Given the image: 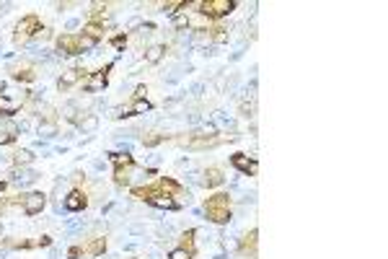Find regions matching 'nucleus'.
Returning <instances> with one entry per match:
<instances>
[{
    "instance_id": "f257e3e1",
    "label": "nucleus",
    "mask_w": 388,
    "mask_h": 259,
    "mask_svg": "<svg viewBox=\"0 0 388 259\" xmlns=\"http://www.w3.org/2000/svg\"><path fill=\"white\" fill-rule=\"evenodd\" d=\"M204 215H207V221H212L218 226L231 223V194L215 192L212 197H207L204 200Z\"/></svg>"
},
{
    "instance_id": "f03ea898",
    "label": "nucleus",
    "mask_w": 388,
    "mask_h": 259,
    "mask_svg": "<svg viewBox=\"0 0 388 259\" xmlns=\"http://www.w3.org/2000/svg\"><path fill=\"white\" fill-rule=\"evenodd\" d=\"M41 31H44V29H41V21H39V16L29 13V16H24V18L18 21L13 41H16V45H24V41H29L31 36H39Z\"/></svg>"
},
{
    "instance_id": "7ed1b4c3",
    "label": "nucleus",
    "mask_w": 388,
    "mask_h": 259,
    "mask_svg": "<svg viewBox=\"0 0 388 259\" xmlns=\"http://www.w3.org/2000/svg\"><path fill=\"white\" fill-rule=\"evenodd\" d=\"M199 13L204 16V18H223V16H228L231 11H236V3L233 0H199Z\"/></svg>"
},
{
    "instance_id": "20e7f679",
    "label": "nucleus",
    "mask_w": 388,
    "mask_h": 259,
    "mask_svg": "<svg viewBox=\"0 0 388 259\" xmlns=\"http://www.w3.org/2000/svg\"><path fill=\"white\" fill-rule=\"evenodd\" d=\"M13 202H18L21 207H24V215H29V218H34V215H39L44 207H47V194H41V192L18 194V197H16Z\"/></svg>"
},
{
    "instance_id": "39448f33",
    "label": "nucleus",
    "mask_w": 388,
    "mask_h": 259,
    "mask_svg": "<svg viewBox=\"0 0 388 259\" xmlns=\"http://www.w3.org/2000/svg\"><path fill=\"white\" fill-rule=\"evenodd\" d=\"M109 70H111V62L106 65V68H101L99 73H94L91 78H85V80H83V89H85V94L104 91V89H106V80H109Z\"/></svg>"
},
{
    "instance_id": "423d86ee",
    "label": "nucleus",
    "mask_w": 388,
    "mask_h": 259,
    "mask_svg": "<svg viewBox=\"0 0 388 259\" xmlns=\"http://www.w3.org/2000/svg\"><path fill=\"white\" fill-rule=\"evenodd\" d=\"M231 163L241 171V174H246V177H256V174H259L256 158H248L246 153H233V156H231Z\"/></svg>"
},
{
    "instance_id": "0eeeda50",
    "label": "nucleus",
    "mask_w": 388,
    "mask_h": 259,
    "mask_svg": "<svg viewBox=\"0 0 388 259\" xmlns=\"http://www.w3.org/2000/svg\"><path fill=\"white\" fill-rule=\"evenodd\" d=\"M57 50L62 52V55H80L83 50H80V34H62V36H57Z\"/></svg>"
},
{
    "instance_id": "6e6552de",
    "label": "nucleus",
    "mask_w": 388,
    "mask_h": 259,
    "mask_svg": "<svg viewBox=\"0 0 388 259\" xmlns=\"http://www.w3.org/2000/svg\"><path fill=\"white\" fill-rule=\"evenodd\" d=\"M62 207L65 210H70V212H80L88 207V197H85V192L80 189H73V192H67L65 194V200H62Z\"/></svg>"
},
{
    "instance_id": "1a4fd4ad",
    "label": "nucleus",
    "mask_w": 388,
    "mask_h": 259,
    "mask_svg": "<svg viewBox=\"0 0 388 259\" xmlns=\"http://www.w3.org/2000/svg\"><path fill=\"white\" fill-rule=\"evenodd\" d=\"M256 244H259V231H256V228H251V231L243 236V239H241V246H238L241 256L256 259Z\"/></svg>"
},
{
    "instance_id": "9d476101",
    "label": "nucleus",
    "mask_w": 388,
    "mask_h": 259,
    "mask_svg": "<svg viewBox=\"0 0 388 259\" xmlns=\"http://www.w3.org/2000/svg\"><path fill=\"white\" fill-rule=\"evenodd\" d=\"M155 187H158L161 194H168V197H184V187H181L176 179H171V177H161L155 182Z\"/></svg>"
},
{
    "instance_id": "9b49d317",
    "label": "nucleus",
    "mask_w": 388,
    "mask_h": 259,
    "mask_svg": "<svg viewBox=\"0 0 388 259\" xmlns=\"http://www.w3.org/2000/svg\"><path fill=\"white\" fill-rule=\"evenodd\" d=\"M11 73H13V80H21V83H31L34 78H36V68L31 62H21V65H13L11 68Z\"/></svg>"
},
{
    "instance_id": "f8f14e48",
    "label": "nucleus",
    "mask_w": 388,
    "mask_h": 259,
    "mask_svg": "<svg viewBox=\"0 0 388 259\" xmlns=\"http://www.w3.org/2000/svg\"><path fill=\"white\" fill-rule=\"evenodd\" d=\"M83 73H85V70H80V68H70V70H65V73L60 75V80H57V89H60V91H70L73 85L83 78Z\"/></svg>"
},
{
    "instance_id": "ddd939ff",
    "label": "nucleus",
    "mask_w": 388,
    "mask_h": 259,
    "mask_svg": "<svg viewBox=\"0 0 388 259\" xmlns=\"http://www.w3.org/2000/svg\"><path fill=\"white\" fill-rule=\"evenodd\" d=\"M132 177H135V163L114 168V184H117V187H130L132 184Z\"/></svg>"
},
{
    "instance_id": "4468645a",
    "label": "nucleus",
    "mask_w": 388,
    "mask_h": 259,
    "mask_svg": "<svg viewBox=\"0 0 388 259\" xmlns=\"http://www.w3.org/2000/svg\"><path fill=\"white\" fill-rule=\"evenodd\" d=\"M148 202H150L153 207H161V210H176V207H179V202H176L174 197H168V194H161V192L153 194Z\"/></svg>"
},
{
    "instance_id": "2eb2a0df",
    "label": "nucleus",
    "mask_w": 388,
    "mask_h": 259,
    "mask_svg": "<svg viewBox=\"0 0 388 259\" xmlns=\"http://www.w3.org/2000/svg\"><path fill=\"white\" fill-rule=\"evenodd\" d=\"M223 171L220 168H207V171H204V179H202V184L204 187H220L223 184Z\"/></svg>"
},
{
    "instance_id": "dca6fc26",
    "label": "nucleus",
    "mask_w": 388,
    "mask_h": 259,
    "mask_svg": "<svg viewBox=\"0 0 388 259\" xmlns=\"http://www.w3.org/2000/svg\"><path fill=\"white\" fill-rule=\"evenodd\" d=\"M104 251H106V239L104 236H99V239H94L85 246V254H91V256H101Z\"/></svg>"
},
{
    "instance_id": "f3484780",
    "label": "nucleus",
    "mask_w": 388,
    "mask_h": 259,
    "mask_svg": "<svg viewBox=\"0 0 388 259\" xmlns=\"http://www.w3.org/2000/svg\"><path fill=\"white\" fill-rule=\"evenodd\" d=\"M194 236H197L194 228H189V231L181 233V249H187L192 256H194V251H197V246H194Z\"/></svg>"
},
{
    "instance_id": "a211bd4d",
    "label": "nucleus",
    "mask_w": 388,
    "mask_h": 259,
    "mask_svg": "<svg viewBox=\"0 0 388 259\" xmlns=\"http://www.w3.org/2000/svg\"><path fill=\"white\" fill-rule=\"evenodd\" d=\"M163 52H166V47H163V45H153V47H148L145 60H148L150 65H155V62H161V60H163Z\"/></svg>"
},
{
    "instance_id": "6ab92c4d",
    "label": "nucleus",
    "mask_w": 388,
    "mask_h": 259,
    "mask_svg": "<svg viewBox=\"0 0 388 259\" xmlns=\"http://www.w3.org/2000/svg\"><path fill=\"white\" fill-rule=\"evenodd\" d=\"M83 34L91 36V39H96V41H101L104 39V26L101 24H91V21H88V26L83 29Z\"/></svg>"
},
{
    "instance_id": "aec40b11",
    "label": "nucleus",
    "mask_w": 388,
    "mask_h": 259,
    "mask_svg": "<svg viewBox=\"0 0 388 259\" xmlns=\"http://www.w3.org/2000/svg\"><path fill=\"white\" fill-rule=\"evenodd\" d=\"M153 109V104L148 99H135L132 101V114H148Z\"/></svg>"
},
{
    "instance_id": "412c9836",
    "label": "nucleus",
    "mask_w": 388,
    "mask_h": 259,
    "mask_svg": "<svg viewBox=\"0 0 388 259\" xmlns=\"http://www.w3.org/2000/svg\"><path fill=\"white\" fill-rule=\"evenodd\" d=\"M31 158H34V156H31V150H16L11 161H13L16 166H26V163H31Z\"/></svg>"
},
{
    "instance_id": "4be33fe9",
    "label": "nucleus",
    "mask_w": 388,
    "mask_h": 259,
    "mask_svg": "<svg viewBox=\"0 0 388 259\" xmlns=\"http://www.w3.org/2000/svg\"><path fill=\"white\" fill-rule=\"evenodd\" d=\"M109 161L114 163V168H117V166H130V163H135L130 153H111V156H109Z\"/></svg>"
},
{
    "instance_id": "5701e85b",
    "label": "nucleus",
    "mask_w": 388,
    "mask_h": 259,
    "mask_svg": "<svg viewBox=\"0 0 388 259\" xmlns=\"http://www.w3.org/2000/svg\"><path fill=\"white\" fill-rule=\"evenodd\" d=\"M16 140V127L8 124L6 130H0V145H11Z\"/></svg>"
},
{
    "instance_id": "b1692460",
    "label": "nucleus",
    "mask_w": 388,
    "mask_h": 259,
    "mask_svg": "<svg viewBox=\"0 0 388 259\" xmlns=\"http://www.w3.org/2000/svg\"><path fill=\"white\" fill-rule=\"evenodd\" d=\"M6 246H8V249H31V246H36V241H26V239H11V241H6Z\"/></svg>"
},
{
    "instance_id": "393cba45",
    "label": "nucleus",
    "mask_w": 388,
    "mask_h": 259,
    "mask_svg": "<svg viewBox=\"0 0 388 259\" xmlns=\"http://www.w3.org/2000/svg\"><path fill=\"white\" fill-rule=\"evenodd\" d=\"M228 36H231V34H228V29H212V39L210 41H215V45H225Z\"/></svg>"
},
{
    "instance_id": "a878e982",
    "label": "nucleus",
    "mask_w": 388,
    "mask_h": 259,
    "mask_svg": "<svg viewBox=\"0 0 388 259\" xmlns=\"http://www.w3.org/2000/svg\"><path fill=\"white\" fill-rule=\"evenodd\" d=\"M158 143H163V135H158V133H150V135L143 138V145L145 148H155Z\"/></svg>"
},
{
    "instance_id": "bb28decb",
    "label": "nucleus",
    "mask_w": 388,
    "mask_h": 259,
    "mask_svg": "<svg viewBox=\"0 0 388 259\" xmlns=\"http://www.w3.org/2000/svg\"><path fill=\"white\" fill-rule=\"evenodd\" d=\"M57 133V127H55V122H41L39 124V135H44V138H50V135H55Z\"/></svg>"
},
{
    "instance_id": "cd10ccee",
    "label": "nucleus",
    "mask_w": 388,
    "mask_h": 259,
    "mask_svg": "<svg viewBox=\"0 0 388 259\" xmlns=\"http://www.w3.org/2000/svg\"><path fill=\"white\" fill-rule=\"evenodd\" d=\"M189 24H192V21H189V16H187V13H181V16H176V18H174V26H176V29H187Z\"/></svg>"
},
{
    "instance_id": "c85d7f7f",
    "label": "nucleus",
    "mask_w": 388,
    "mask_h": 259,
    "mask_svg": "<svg viewBox=\"0 0 388 259\" xmlns=\"http://www.w3.org/2000/svg\"><path fill=\"white\" fill-rule=\"evenodd\" d=\"M168 259H192V254H189L187 249H181V246H179V249H174V251L168 254Z\"/></svg>"
},
{
    "instance_id": "c756f323",
    "label": "nucleus",
    "mask_w": 388,
    "mask_h": 259,
    "mask_svg": "<svg viewBox=\"0 0 388 259\" xmlns=\"http://www.w3.org/2000/svg\"><path fill=\"white\" fill-rule=\"evenodd\" d=\"M181 6H184V3H179V0H174V3H163V11L174 16V13H179V11H181Z\"/></svg>"
},
{
    "instance_id": "7c9ffc66",
    "label": "nucleus",
    "mask_w": 388,
    "mask_h": 259,
    "mask_svg": "<svg viewBox=\"0 0 388 259\" xmlns=\"http://www.w3.org/2000/svg\"><path fill=\"white\" fill-rule=\"evenodd\" d=\"M124 45H127V36H124V34H119V36L111 39V47H114V50H122Z\"/></svg>"
},
{
    "instance_id": "2f4dec72",
    "label": "nucleus",
    "mask_w": 388,
    "mask_h": 259,
    "mask_svg": "<svg viewBox=\"0 0 388 259\" xmlns=\"http://www.w3.org/2000/svg\"><path fill=\"white\" fill-rule=\"evenodd\" d=\"M80 127L85 130V133H91V130H94V127H96V117H88L85 122H80Z\"/></svg>"
},
{
    "instance_id": "473e14b6",
    "label": "nucleus",
    "mask_w": 388,
    "mask_h": 259,
    "mask_svg": "<svg viewBox=\"0 0 388 259\" xmlns=\"http://www.w3.org/2000/svg\"><path fill=\"white\" fill-rule=\"evenodd\" d=\"M85 254V249H80V246H73L70 251H67V256H70V259H80Z\"/></svg>"
},
{
    "instance_id": "72a5a7b5",
    "label": "nucleus",
    "mask_w": 388,
    "mask_h": 259,
    "mask_svg": "<svg viewBox=\"0 0 388 259\" xmlns=\"http://www.w3.org/2000/svg\"><path fill=\"white\" fill-rule=\"evenodd\" d=\"M145 94H148L145 85H138V89H135V99H145Z\"/></svg>"
},
{
    "instance_id": "f704fd0d",
    "label": "nucleus",
    "mask_w": 388,
    "mask_h": 259,
    "mask_svg": "<svg viewBox=\"0 0 388 259\" xmlns=\"http://www.w3.org/2000/svg\"><path fill=\"white\" fill-rule=\"evenodd\" d=\"M140 24H143V21H140V18H132V21H130V29H138Z\"/></svg>"
},
{
    "instance_id": "c9c22d12",
    "label": "nucleus",
    "mask_w": 388,
    "mask_h": 259,
    "mask_svg": "<svg viewBox=\"0 0 388 259\" xmlns=\"http://www.w3.org/2000/svg\"><path fill=\"white\" fill-rule=\"evenodd\" d=\"M6 187H8V182H3V179H0V194L6 192Z\"/></svg>"
},
{
    "instance_id": "e433bc0d",
    "label": "nucleus",
    "mask_w": 388,
    "mask_h": 259,
    "mask_svg": "<svg viewBox=\"0 0 388 259\" xmlns=\"http://www.w3.org/2000/svg\"><path fill=\"white\" fill-rule=\"evenodd\" d=\"M6 205H8V200H3V197H0V212L6 210Z\"/></svg>"
},
{
    "instance_id": "4c0bfd02",
    "label": "nucleus",
    "mask_w": 388,
    "mask_h": 259,
    "mask_svg": "<svg viewBox=\"0 0 388 259\" xmlns=\"http://www.w3.org/2000/svg\"><path fill=\"white\" fill-rule=\"evenodd\" d=\"M0 96H3V94H0Z\"/></svg>"
}]
</instances>
